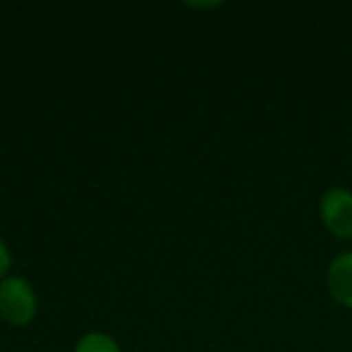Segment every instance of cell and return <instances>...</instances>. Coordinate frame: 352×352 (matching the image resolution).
Instances as JSON below:
<instances>
[{
	"mask_svg": "<svg viewBox=\"0 0 352 352\" xmlns=\"http://www.w3.org/2000/svg\"><path fill=\"white\" fill-rule=\"evenodd\" d=\"M35 314V295L27 280L12 276L0 283V316L12 326H25Z\"/></svg>",
	"mask_w": 352,
	"mask_h": 352,
	"instance_id": "obj_1",
	"label": "cell"
},
{
	"mask_svg": "<svg viewBox=\"0 0 352 352\" xmlns=\"http://www.w3.org/2000/svg\"><path fill=\"white\" fill-rule=\"evenodd\" d=\"M322 219L338 237H352V192L336 188L322 198Z\"/></svg>",
	"mask_w": 352,
	"mask_h": 352,
	"instance_id": "obj_2",
	"label": "cell"
},
{
	"mask_svg": "<svg viewBox=\"0 0 352 352\" xmlns=\"http://www.w3.org/2000/svg\"><path fill=\"white\" fill-rule=\"evenodd\" d=\"M330 295L344 307H352V254L338 256L328 270Z\"/></svg>",
	"mask_w": 352,
	"mask_h": 352,
	"instance_id": "obj_3",
	"label": "cell"
},
{
	"mask_svg": "<svg viewBox=\"0 0 352 352\" xmlns=\"http://www.w3.org/2000/svg\"><path fill=\"white\" fill-rule=\"evenodd\" d=\"M76 352H120L118 344L109 338V336H103V334H89L85 336L78 346Z\"/></svg>",
	"mask_w": 352,
	"mask_h": 352,
	"instance_id": "obj_4",
	"label": "cell"
},
{
	"mask_svg": "<svg viewBox=\"0 0 352 352\" xmlns=\"http://www.w3.org/2000/svg\"><path fill=\"white\" fill-rule=\"evenodd\" d=\"M8 262H10V258H8V252H6L4 243L0 241V278H2V276H4V272L8 270Z\"/></svg>",
	"mask_w": 352,
	"mask_h": 352,
	"instance_id": "obj_5",
	"label": "cell"
}]
</instances>
